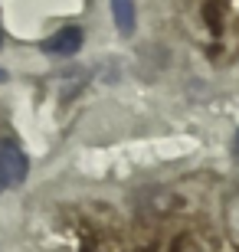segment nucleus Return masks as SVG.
<instances>
[{"instance_id":"obj_4","label":"nucleus","mask_w":239,"mask_h":252,"mask_svg":"<svg viewBox=\"0 0 239 252\" xmlns=\"http://www.w3.org/2000/svg\"><path fill=\"white\" fill-rule=\"evenodd\" d=\"M3 79H7V72H3V69H0V82H3Z\"/></svg>"},{"instance_id":"obj_2","label":"nucleus","mask_w":239,"mask_h":252,"mask_svg":"<svg viewBox=\"0 0 239 252\" xmlns=\"http://www.w3.org/2000/svg\"><path fill=\"white\" fill-rule=\"evenodd\" d=\"M82 27H63L59 33H53V36L43 43V53L46 56H75L79 49H82Z\"/></svg>"},{"instance_id":"obj_3","label":"nucleus","mask_w":239,"mask_h":252,"mask_svg":"<svg viewBox=\"0 0 239 252\" xmlns=\"http://www.w3.org/2000/svg\"><path fill=\"white\" fill-rule=\"evenodd\" d=\"M111 17H115V27H118L121 36H131L135 33V23H138L135 0H111Z\"/></svg>"},{"instance_id":"obj_5","label":"nucleus","mask_w":239,"mask_h":252,"mask_svg":"<svg viewBox=\"0 0 239 252\" xmlns=\"http://www.w3.org/2000/svg\"><path fill=\"white\" fill-rule=\"evenodd\" d=\"M0 187H3V177H0Z\"/></svg>"},{"instance_id":"obj_1","label":"nucleus","mask_w":239,"mask_h":252,"mask_svg":"<svg viewBox=\"0 0 239 252\" xmlns=\"http://www.w3.org/2000/svg\"><path fill=\"white\" fill-rule=\"evenodd\" d=\"M30 174V160L27 154L13 144V141H0V177L3 187H20Z\"/></svg>"},{"instance_id":"obj_6","label":"nucleus","mask_w":239,"mask_h":252,"mask_svg":"<svg viewBox=\"0 0 239 252\" xmlns=\"http://www.w3.org/2000/svg\"><path fill=\"white\" fill-rule=\"evenodd\" d=\"M0 43H3V36H0Z\"/></svg>"}]
</instances>
